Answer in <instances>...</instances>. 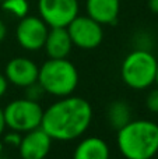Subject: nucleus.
<instances>
[{"label": "nucleus", "instance_id": "obj_1", "mask_svg": "<svg viewBox=\"0 0 158 159\" xmlns=\"http://www.w3.org/2000/svg\"><path fill=\"white\" fill-rule=\"evenodd\" d=\"M92 107L80 96H63L44 110L41 129L52 140L72 141L88 130Z\"/></svg>", "mask_w": 158, "mask_h": 159}, {"label": "nucleus", "instance_id": "obj_2", "mask_svg": "<svg viewBox=\"0 0 158 159\" xmlns=\"http://www.w3.org/2000/svg\"><path fill=\"white\" fill-rule=\"evenodd\" d=\"M116 143L125 159H153L158 155V124L146 119L130 120L118 130Z\"/></svg>", "mask_w": 158, "mask_h": 159}, {"label": "nucleus", "instance_id": "obj_3", "mask_svg": "<svg viewBox=\"0 0 158 159\" xmlns=\"http://www.w3.org/2000/svg\"><path fill=\"white\" fill-rule=\"evenodd\" d=\"M38 84L56 98L72 95L78 85V71L66 59H49L39 67Z\"/></svg>", "mask_w": 158, "mask_h": 159}, {"label": "nucleus", "instance_id": "obj_4", "mask_svg": "<svg viewBox=\"0 0 158 159\" xmlns=\"http://www.w3.org/2000/svg\"><path fill=\"white\" fill-rule=\"evenodd\" d=\"M158 60L147 49H136L125 57L120 67L122 80L132 89H146L156 82Z\"/></svg>", "mask_w": 158, "mask_h": 159}, {"label": "nucleus", "instance_id": "obj_5", "mask_svg": "<svg viewBox=\"0 0 158 159\" xmlns=\"http://www.w3.org/2000/svg\"><path fill=\"white\" fill-rule=\"evenodd\" d=\"M3 113H4L6 127L11 129V131L28 133L41 127L44 109L38 103V101L24 98L10 102L3 109Z\"/></svg>", "mask_w": 158, "mask_h": 159}, {"label": "nucleus", "instance_id": "obj_6", "mask_svg": "<svg viewBox=\"0 0 158 159\" xmlns=\"http://www.w3.org/2000/svg\"><path fill=\"white\" fill-rule=\"evenodd\" d=\"M66 28L73 45L80 49H95L104 39L102 25L88 16H77Z\"/></svg>", "mask_w": 158, "mask_h": 159}, {"label": "nucleus", "instance_id": "obj_7", "mask_svg": "<svg viewBox=\"0 0 158 159\" xmlns=\"http://www.w3.org/2000/svg\"><path fill=\"white\" fill-rule=\"evenodd\" d=\"M38 11L49 28H66L78 16V0H38Z\"/></svg>", "mask_w": 158, "mask_h": 159}, {"label": "nucleus", "instance_id": "obj_8", "mask_svg": "<svg viewBox=\"0 0 158 159\" xmlns=\"http://www.w3.org/2000/svg\"><path fill=\"white\" fill-rule=\"evenodd\" d=\"M48 32L49 27L41 17L25 16L20 18L16 30V38L21 48L34 52L44 48Z\"/></svg>", "mask_w": 158, "mask_h": 159}, {"label": "nucleus", "instance_id": "obj_9", "mask_svg": "<svg viewBox=\"0 0 158 159\" xmlns=\"http://www.w3.org/2000/svg\"><path fill=\"white\" fill-rule=\"evenodd\" d=\"M52 147V138L41 129L24 133L18 145L21 159H45Z\"/></svg>", "mask_w": 158, "mask_h": 159}, {"label": "nucleus", "instance_id": "obj_10", "mask_svg": "<svg viewBox=\"0 0 158 159\" xmlns=\"http://www.w3.org/2000/svg\"><path fill=\"white\" fill-rule=\"evenodd\" d=\"M39 67L28 57H14L6 66V78L20 88H27L38 81Z\"/></svg>", "mask_w": 158, "mask_h": 159}, {"label": "nucleus", "instance_id": "obj_11", "mask_svg": "<svg viewBox=\"0 0 158 159\" xmlns=\"http://www.w3.org/2000/svg\"><path fill=\"white\" fill-rule=\"evenodd\" d=\"M87 16L101 25H111L118 21L120 0H86Z\"/></svg>", "mask_w": 158, "mask_h": 159}, {"label": "nucleus", "instance_id": "obj_12", "mask_svg": "<svg viewBox=\"0 0 158 159\" xmlns=\"http://www.w3.org/2000/svg\"><path fill=\"white\" fill-rule=\"evenodd\" d=\"M49 59H66L70 55L73 42L67 32V28H50L44 45Z\"/></svg>", "mask_w": 158, "mask_h": 159}, {"label": "nucleus", "instance_id": "obj_13", "mask_svg": "<svg viewBox=\"0 0 158 159\" xmlns=\"http://www.w3.org/2000/svg\"><path fill=\"white\" fill-rule=\"evenodd\" d=\"M73 159H109V147L100 137H87L76 147Z\"/></svg>", "mask_w": 158, "mask_h": 159}, {"label": "nucleus", "instance_id": "obj_14", "mask_svg": "<svg viewBox=\"0 0 158 159\" xmlns=\"http://www.w3.org/2000/svg\"><path fill=\"white\" fill-rule=\"evenodd\" d=\"M132 120V112L125 101H115L108 107V123L112 129L120 130Z\"/></svg>", "mask_w": 158, "mask_h": 159}, {"label": "nucleus", "instance_id": "obj_15", "mask_svg": "<svg viewBox=\"0 0 158 159\" xmlns=\"http://www.w3.org/2000/svg\"><path fill=\"white\" fill-rule=\"evenodd\" d=\"M2 8L6 13L11 14L17 18H22V17L28 16L30 4H28V0H3Z\"/></svg>", "mask_w": 158, "mask_h": 159}, {"label": "nucleus", "instance_id": "obj_16", "mask_svg": "<svg viewBox=\"0 0 158 159\" xmlns=\"http://www.w3.org/2000/svg\"><path fill=\"white\" fill-rule=\"evenodd\" d=\"M146 106L150 112L158 113V87L148 92L147 98H146Z\"/></svg>", "mask_w": 158, "mask_h": 159}, {"label": "nucleus", "instance_id": "obj_17", "mask_svg": "<svg viewBox=\"0 0 158 159\" xmlns=\"http://www.w3.org/2000/svg\"><path fill=\"white\" fill-rule=\"evenodd\" d=\"M42 92H45V91L42 89V87L38 84V81H36L35 84H31L30 87H27V98H28V99H32V101H38V99L41 98Z\"/></svg>", "mask_w": 158, "mask_h": 159}, {"label": "nucleus", "instance_id": "obj_18", "mask_svg": "<svg viewBox=\"0 0 158 159\" xmlns=\"http://www.w3.org/2000/svg\"><path fill=\"white\" fill-rule=\"evenodd\" d=\"M21 133H17V131H13L10 134H7L4 137V143L8 144V145H13V147H17L18 148L20 145V141H21Z\"/></svg>", "mask_w": 158, "mask_h": 159}, {"label": "nucleus", "instance_id": "obj_19", "mask_svg": "<svg viewBox=\"0 0 158 159\" xmlns=\"http://www.w3.org/2000/svg\"><path fill=\"white\" fill-rule=\"evenodd\" d=\"M7 87H8L7 78H6V75H3L2 73H0V98H2V96L6 93V91H7Z\"/></svg>", "mask_w": 158, "mask_h": 159}, {"label": "nucleus", "instance_id": "obj_20", "mask_svg": "<svg viewBox=\"0 0 158 159\" xmlns=\"http://www.w3.org/2000/svg\"><path fill=\"white\" fill-rule=\"evenodd\" d=\"M6 35H7V27H6V24L0 20V42L4 41Z\"/></svg>", "mask_w": 158, "mask_h": 159}, {"label": "nucleus", "instance_id": "obj_21", "mask_svg": "<svg viewBox=\"0 0 158 159\" xmlns=\"http://www.w3.org/2000/svg\"><path fill=\"white\" fill-rule=\"evenodd\" d=\"M4 129H6V121H4V113H3V109L0 107V137L2 134L4 133Z\"/></svg>", "mask_w": 158, "mask_h": 159}, {"label": "nucleus", "instance_id": "obj_22", "mask_svg": "<svg viewBox=\"0 0 158 159\" xmlns=\"http://www.w3.org/2000/svg\"><path fill=\"white\" fill-rule=\"evenodd\" d=\"M148 8L154 14H158V0H148Z\"/></svg>", "mask_w": 158, "mask_h": 159}, {"label": "nucleus", "instance_id": "obj_23", "mask_svg": "<svg viewBox=\"0 0 158 159\" xmlns=\"http://www.w3.org/2000/svg\"><path fill=\"white\" fill-rule=\"evenodd\" d=\"M0 159H4V157H3V144L0 143Z\"/></svg>", "mask_w": 158, "mask_h": 159}, {"label": "nucleus", "instance_id": "obj_24", "mask_svg": "<svg viewBox=\"0 0 158 159\" xmlns=\"http://www.w3.org/2000/svg\"><path fill=\"white\" fill-rule=\"evenodd\" d=\"M154 84H157V87H158V67H157V74H156V82Z\"/></svg>", "mask_w": 158, "mask_h": 159}, {"label": "nucleus", "instance_id": "obj_25", "mask_svg": "<svg viewBox=\"0 0 158 159\" xmlns=\"http://www.w3.org/2000/svg\"><path fill=\"white\" fill-rule=\"evenodd\" d=\"M2 2H3V0H0V3H2Z\"/></svg>", "mask_w": 158, "mask_h": 159}]
</instances>
